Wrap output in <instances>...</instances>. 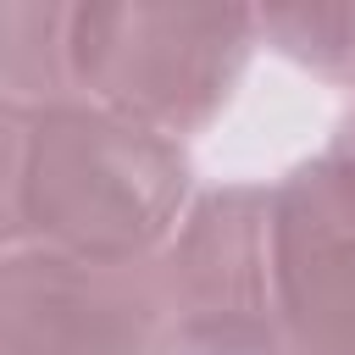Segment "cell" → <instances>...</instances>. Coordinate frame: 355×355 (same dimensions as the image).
Masks as SVG:
<instances>
[{
    "instance_id": "6da1fadb",
    "label": "cell",
    "mask_w": 355,
    "mask_h": 355,
    "mask_svg": "<svg viewBox=\"0 0 355 355\" xmlns=\"http://www.w3.org/2000/svg\"><path fill=\"white\" fill-rule=\"evenodd\" d=\"M194 200L189 150L89 100L33 105L17 178L22 250L144 266Z\"/></svg>"
},
{
    "instance_id": "7a4b0ae2",
    "label": "cell",
    "mask_w": 355,
    "mask_h": 355,
    "mask_svg": "<svg viewBox=\"0 0 355 355\" xmlns=\"http://www.w3.org/2000/svg\"><path fill=\"white\" fill-rule=\"evenodd\" d=\"M250 55L255 6L116 0L72 6L67 22L72 100H89L178 144L227 111Z\"/></svg>"
},
{
    "instance_id": "3957f363",
    "label": "cell",
    "mask_w": 355,
    "mask_h": 355,
    "mask_svg": "<svg viewBox=\"0 0 355 355\" xmlns=\"http://www.w3.org/2000/svg\"><path fill=\"white\" fill-rule=\"evenodd\" d=\"M266 305L283 355H355V161L333 144L266 183Z\"/></svg>"
},
{
    "instance_id": "277c9868",
    "label": "cell",
    "mask_w": 355,
    "mask_h": 355,
    "mask_svg": "<svg viewBox=\"0 0 355 355\" xmlns=\"http://www.w3.org/2000/svg\"><path fill=\"white\" fill-rule=\"evenodd\" d=\"M161 333L155 272L89 266L50 250L0 261V355H150Z\"/></svg>"
},
{
    "instance_id": "5b68a950",
    "label": "cell",
    "mask_w": 355,
    "mask_h": 355,
    "mask_svg": "<svg viewBox=\"0 0 355 355\" xmlns=\"http://www.w3.org/2000/svg\"><path fill=\"white\" fill-rule=\"evenodd\" d=\"M161 316L266 305V183H222L189 200L150 261Z\"/></svg>"
},
{
    "instance_id": "8992f818",
    "label": "cell",
    "mask_w": 355,
    "mask_h": 355,
    "mask_svg": "<svg viewBox=\"0 0 355 355\" xmlns=\"http://www.w3.org/2000/svg\"><path fill=\"white\" fill-rule=\"evenodd\" d=\"M67 22H72V6L0 0V100H17V105L72 100Z\"/></svg>"
},
{
    "instance_id": "52a82bcc",
    "label": "cell",
    "mask_w": 355,
    "mask_h": 355,
    "mask_svg": "<svg viewBox=\"0 0 355 355\" xmlns=\"http://www.w3.org/2000/svg\"><path fill=\"white\" fill-rule=\"evenodd\" d=\"M255 44L355 89V6H255Z\"/></svg>"
},
{
    "instance_id": "ba28073f",
    "label": "cell",
    "mask_w": 355,
    "mask_h": 355,
    "mask_svg": "<svg viewBox=\"0 0 355 355\" xmlns=\"http://www.w3.org/2000/svg\"><path fill=\"white\" fill-rule=\"evenodd\" d=\"M150 355H283L272 311H172Z\"/></svg>"
},
{
    "instance_id": "9c48e42d",
    "label": "cell",
    "mask_w": 355,
    "mask_h": 355,
    "mask_svg": "<svg viewBox=\"0 0 355 355\" xmlns=\"http://www.w3.org/2000/svg\"><path fill=\"white\" fill-rule=\"evenodd\" d=\"M33 105L0 100V261L22 250V222H17V178H22V139H28Z\"/></svg>"
},
{
    "instance_id": "30bf717a",
    "label": "cell",
    "mask_w": 355,
    "mask_h": 355,
    "mask_svg": "<svg viewBox=\"0 0 355 355\" xmlns=\"http://www.w3.org/2000/svg\"><path fill=\"white\" fill-rule=\"evenodd\" d=\"M333 150H344V155L355 161V105L344 111V122H338V133H333Z\"/></svg>"
}]
</instances>
